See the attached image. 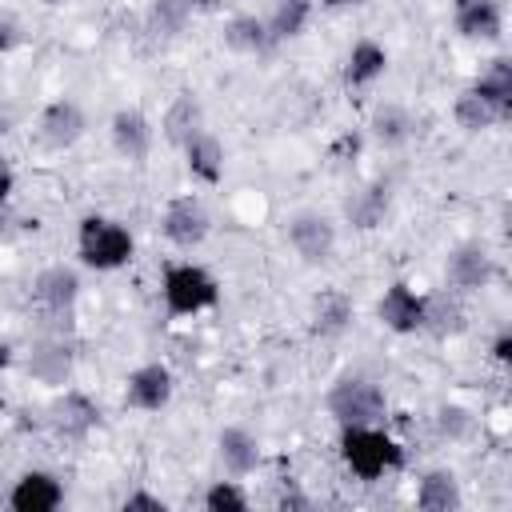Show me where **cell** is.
Wrapping results in <instances>:
<instances>
[{"label": "cell", "instance_id": "6da1fadb", "mask_svg": "<svg viewBox=\"0 0 512 512\" xmlns=\"http://www.w3.org/2000/svg\"><path fill=\"white\" fill-rule=\"evenodd\" d=\"M340 456L352 476L360 480H380L396 468H404V448L376 424H352L340 432Z\"/></svg>", "mask_w": 512, "mask_h": 512}, {"label": "cell", "instance_id": "7a4b0ae2", "mask_svg": "<svg viewBox=\"0 0 512 512\" xmlns=\"http://www.w3.org/2000/svg\"><path fill=\"white\" fill-rule=\"evenodd\" d=\"M80 300V276L68 264H48L36 272L32 280V304H36V320L44 332L52 336H68L72 332V312Z\"/></svg>", "mask_w": 512, "mask_h": 512}, {"label": "cell", "instance_id": "3957f363", "mask_svg": "<svg viewBox=\"0 0 512 512\" xmlns=\"http://www.w3.org/2000/svg\"><path fill=\"white\" fill-rule=\"evenodd\" d=\"M132 232L108 216H84L76 228V256L92 272H116L132 260Z\"/></svg>", "mask_w": 512, "mask_h": 512}, {"label": "cell", "instance_id": "277c9868", "mask_svg": "<svg viewBox=\"0 0 512 512\" xmlns=\"http://www.w3.org/2000/svg\"><path fill=\"white\" fill-rule=\"evenodd\" d=\"M220 300V284L200 264H168L164 272V308L168 316H196Z\"/></svg>", "mask_w": 512, "mask_h": 512}, {"label": "cell", "instance_id": "5b68a950", "mask_svg": "<svg viewBox=\"0 0 512 512\" xmlns=\"http://www.w3.org/2000/svg\"><path fill=\"white\" fill-rule=\"evenodd\" d=\"M324 404H328V416H332L340 428H352V424H380L384 412H388L384 392H380L372 380H364V376H344V380H336V384L328 388Z\"/></svg>", "mask_w": 512, "mask_h": 512}, {"label": "cell", "instance_id": "8992f818", "mask_svg": "<svg viewBox=\"0 0 512 512\" xmlns=\"http://www.w3.org/2000/svg\"><path fill=\"white\" fill-rule=\"evenodd\" d=\"M160 232H164V240H168L172 248H180V252L200 248V244L208 240V232H212L208 204H204L200 196H192V192L168 200V208H164V216H160Z\"/></svg>", "mask_w": 512, "mask_h": 512}, {"label": "cell", "instance_id": "52a82bcc", "mask_svg": "<svg viewBox=\"0 0 512 512\" xmlns=\"http://www.w3.org/2000/svg\"><path fill=\"white\" fill-rule=\"evenodd\" d=\"M292 252L304 260V264H328L332 252H336V224L324 216V212H296L284 228Z\"/></svg>", "mask_w": 512, "mask_h": 512}, {"label": "cell", "instance_id": "ba28073f", "mask_svg": "<svg viewBox=\"0 0 512 512\" xmlns=\"http://www.w3.org/2000/svg\"><path fill=\"white\" fill-rule=\"evenodd\" d=\"M176 392V380H172V368L160 364V360H148L140 368L128 372L124 380V408H136V412H160Z\"/></svg>", "mask_w": 512, "mask_h": 512}, {"label": "cell", "instance_id": "9c48e42d", "mask_svg": "<svg viewBox=\"0 0 512 512\" xmlns=\"http://www.w3.org/2000/svg\"><path fill=\"white\" fill-rule=\"evenodd\" d=\"M48 424H52V432H56L60 440L80 444V440H88V432L100 424V408H96V400H92L88 392L68 388V392H60V396L52 400Z\"/></svg>", "mask_w": 512, "mask_h": 512}, {"label": "cell", "instance_id": "30bf717a", "mask_svg": "<svg viewBox=\"0 0 512 512\" xmlns=\"http://www.w3.org/2000/svg\"><path fill=\"white\" fill-rule=\"evenodd\" d=\"M28 376L36 384H48V388H64L68 376H72V344L68 336H52V332H40L28 348Z\"/></svg>", "mask_w": 512, "mask_h": 512}, {"label": "cell", "instance_id": "8fae6325", "mask_svg": "<svg viewBox=\"0 0 512 512\" xmlns=\"http://www.w3.org/2000/svg\"><path fill=\"white\" fill-rule=\"evenodd\" d=\"M84 128H88V116H84V108H80L76 100H68V96L44 104V112H40V120H36V132H40L44 148H52V152L72 148V144L84 136Z\"/></svg>", "mask_w": 512, "mask_h": 512}, {"label": "cell", "instance_id": "7c38bea8", "mask_svg": "<svg viewBox=\"0 0 512 512\" xmlns=\"http://www.w3.org/2000/svg\"><path fill=\"white\" fill-rule=\"evenodd\" d=\"M444 276H448V284H452L456 292H480V288L492 284L496 260H492V252H488L484 244H460V248L448 252Z\"/></svg>", "mask_w": 512, "mask_h": 512}, {"label": "cell", "instance_id": "4fadbf2b", "mask_svg": "<svg viewBox=\"0 0 512 512\" xmlns=\"http://www.w3.org/2000/svg\"><path fill=\"white\" fill-rule=\"evenodd\" d=\"M452 28L464 40H500L504 36V8L500 0H456L452 4Z\"/></svg>", "mask_w": 512, "mask_h": 512}, {"label": "cell", "instance_id": "5bb4252c", "mask_svg": "<svg viewBox=\"0 0 512 512\" xmlns=\"http://www.w3.org/2000/svg\"><path fill=\"white\" fill-rule=\"evenodd\" d=\"M376 316H380V324H384L388 332L412 336V332H420V320H424V296H420V292H412V284L396 280V284L380 296Z\"/></svg>", "mask_w": 512, "mask_h": 512}, {"label": "cell", "instance_id": "9a60e30c", "mask_svg": "<svg viewBox=\"0 0 512 512\" xmlns=\"http://www.w3.org/2000/svg\"><path fill=\"white\" fill-rule=\"evenodd\" d=\"M108 136H112V148L132 164L148 160V152H152V124L140 108H120L108 124Z\"/></svg>", "mask_w": 512, "mask_h": 512}, {"label": "cell", "instance_id": "2e32d148", "mask_svg": "<svg viewBox=\"0 0 512 512\" xmlns=\"http://www.w3.org/2000/svg\"><path fill=\"white\" fill-rule=\"evenodd\" d=\"M216 456H220L224 472L240 480V476L256 472V464H260V440H256L248 428L228 424V428H220V436H216Z\"/></svg>", "mask_w": 512, "mask_h": 512}, {"label": "cell", "instance_id": "e0dca14e", "mask_svg": "<svg viewBox=\"0 0 512 512\" xmlns=\"http://www.w3.org/2000/svg\"><path fill=\"white\" fill-rule=\"evenodd\" d=\"M60 500H64V488L52 472H24L8 492V504L16 512H52L60 508Z\"/></svg>", "mask_w": 512, "mask_h": 512}, {"label": "cell", "instance_id": "ac0fdd59", "mask_svg": "<svg viewBox=\"0 0 512 512\" xmlns=\"http://www.w3.org/2000/svg\"><path fill=\"white\" fill-rule=\"evenodd\" d=\"M180 152H184V168H188L192 180H200V184H220V176H224V144H220L208 128H200Z\"/></svg>", "mask_w": 512, "mask_h": 512}, {"label": "cell", "instance_id": "d6986e66", "mask_svg": "<svg viewBox=\"0 0 512 512\" xmlns=\"http://www.w3.org/2000/svg\"><path fill=\"white\" fill-rule=\"evenodd\" d=\"M388 204H392V192L384 180H368L364 188H356L348 200H344V220L360 232L376 228L384 216H388Z\"/></svg>", "mask_w": 512, "mask_h": 512}, {"label": "cell", "instance_id": "ffe728a7", "mask_svg": "<svg viewBox=\"0 0 512 512\" xmlns=\"http://www.w3.org/2000/svg\"><path fill=\"white\" fill-rule=\"evenodd\" d=\"M160 128H164V140H168L172 148H184V144L204 128V104L196 100V92H180V96L168 104Z\"/></svg>", "mask_w": 512, "mask_h": 512}, {"label": "cell", "instance_id": "44dd1931", "mask_svg": "<svg viewBox=\"0 0 512 512\" xmlns=\"http://www.w3.org/2000/svg\"><path fill=\"white\" fill-rule=\"evenodd\" d=\"M464 328H468V312H464V304H460L452 292L424 296L420 332H428V336H436V340H448V336H460Z\"/></svg>", "mask_w": 512, "mask_h": 512}, {"label": "cell", "instance_id": "7402d4cb", "mask_svg": "<svg viewBox=\"0 0 512 512\" xmlns=\"http://www.w3.org/2000/svg\"><path fill=\"white\" fill-rule=\"evenodd\" d=\"M368 132H372V140L380 148H404L412 140V132H416V120L400 104H376L372 116H368Z\"/></svg>", "mask_w": 512, "mask_h": 512}, {"label": "cell", "instance_id": "603a6c76", "mask_svg": "<svg viewBox=\"0 0 512 512\" xmlns=\"http://www.w3.org/2000/svg\"><path fill=\"white\" fill-rule=\"evenodd\" d=\"M348 328H352V300H348L340 288L320 292L316 304H312V332H316L320 340H336V336H344Z\"/></svg>", "mask_w": 512, "mask_h": 512}, {"label": "cell", "instance_id": "cb8c5ba5", "mask_svg": "<svg viewBox=\"0 0 512 512\" xmlns=\"http://www.w3.org/2000/svg\"><path fill=\"white\" fill-rule=\"evenodd\" d=\"M220 40H224V48H232V52H240V56H260V52L272 48V36H268V28H264V16H252V12H236V16L224 24Z\"/></svg>", "mask_w": 512, "mask_h": 512}, {"label": "cell", "instance_id": "d4e9b609", "mask_svg": "<svg viewBox=\"0 0 512 512\" xmlns=\"http://www.w3.org/2000/svg\"><path fill=\"white\" fill-rule=\"evenodd\" d=\"M384 68H388V52L376 40H356L344 60V88H368L384 76Z\"/></svg>", "mask_w": 512, "mask_h": 512}, {"label": "cell", "instance_id": "484cf974", "mask_svg": "<svg viewBox=\"0 0 512 512\" xmlns=\"http://www.w3.org/2000/svg\"><path fill=\"white\" fill-rule=\"evenodd\" d=\"M492 108H496V116H500V124L504 120H512V60L508 56H496V60H488V68L476 76V84H472Z\"/></svg>", "mask_w": 512, "mask_h": 512}, {"label": "cell", "instance_id": "4316f807", "mask_svg": "<svg viewBox=\"0 0 512 512\" xmlns=\"http://www.w3.org/2000/svg\"><path fill=\"white\" fill-rule=\"evenodd\" d=\"M188 20H192V4H188V0H152L148 12H144L148 36L160 40V44L176 40V36L188 28Z\"/></svg>", "mask_w": 512, "mask_h": 512}, {"label": "cell", "instance_id": "83f0119b", "mask_svg": "<svg viewBox=\"0 0 512 512\" xmlns=\"http://www.w3.org/2000/svg\"><path fill=\"white\" fill-rule=\"evenodd\" d=\"M416 504H420L424 512H452V508H460L464 496H460V480H456V472H448V468H432V472L420 480Z\"/></svg>", "mask_w": 512, "mask_h": 512}, {"label": "cell", "instance_id": "f1b7e54d", "mask_svg": "<svg viewBox=\"0 0 512 512\" xmlns=\"http://www.w3.org/2000/svg\"><path fill=\"white\" fill-rule=\"evenodd\" d=\"M308 16H312V4L308 0H276V8L264 16V28H268L272 44H280V40L300 36L304 24H308Z\"/></svg>", "mask_w": 512, "mask_h": 512}, {"label": "cell", "instance_id": "f546056e", "mask_svg": "<svg viewBox=\"0 0 512 512\" xmlns=\"http://www.w3.org/2000/svg\"><path fill=\"white\" fill-rule=\"evenodd\" d=\"M452 116H456V124H460L464 132H488V128H496V124H500L496 108H492L476 88H464V92L456 96Z\"/></svg>", "mask_w": 512, "mask_h": 512}, {"label": "cell", "instance_id": "4dcf8cb0", "mask_svg": "<svg viewBox=\"0 0 512 512\" xmlns=\"http://www.w3.org/2000/svg\"><path fill=\"white\" fill-rule=\"evenodd\" d=\"M436 428H440V436H448V440H464V436H472L476 416H472L464 404H440V408H436Z\"/></svg>", "mask_w": 512, "mask_h": 512}, {"label": "cell", "instance_id": "1f68e13d", "mask_svg": "<svg viewBox=\"0 0 512 512\" xmlns=\"http://www.w3.org/2000/svg\"><path fill=\"white\" fill-rule=\"evenodd\" d=\"M204 508L208 512H244L248 508V496L236 480H216L208 492H204Z\"/></svg>", "mask_w": 512, "mask_h": 512}, {"label": "cell", "instance_id": "d6a6232c", "mask_svg": "<svg viewBox=\"0 0 512 512\" xmlns=\"http://www.w3.org/2000/svg\"><path fill=\"white\" fill-rule=\"evenodd\" d=\"M20 36H24L20 20H16L12 12H0V56H4V52H12V48L20 44Z\"/></svg>", "mask_w": 512, "mask_h": 512}, {"label": "cell", "instance_id": "836d02e7", "mask_svg": "<svg viewBox=\"0 0 512 512\" xmlns=\"http://www.w3.org/2000/svg\"><path fill=\"white\" fill-rule=\"evenodd\" d=\"M360 156V136L356 132H344L336 144H332V160L336 164H348V160H356Z\"/></svg>", "mask_w": 512, "mask_h": 512}, {"label": "cell", "instance_id": "e575fe53", "mask_svg": "<svg viewBox=\"0 0 512 512\" xmlns=\"http://www.w3.org/2000/svg\"><path fill=\"white\" fill-rule=\"evenodd\" d=\"M136 508L164 512V500H160V496H152V492H132V496H124V512H136Z\"/></svg>", "mask_w": 512, "mask_h": 512}, {"label": "cell", "instance_id": "d590c367", "mask_svg": "<svg viewBox=\"0 0 512 512\" xmlns=\"http://www.w3.org/2000/svg\"><path fill=\"white\" fill-rule=\"evenodd\" d=\"M492 360H496V364H508V360H512V332H508V328L496 332V340H492Z\"/></svg>", "mask_w": 512, "mask_h": 512}, {"label": "cell", "instance_id": "8d00e7d4", "mask_svg": "<svg viewBox=\"0 0 512 512\" xmlns=\"http://www.w3.org/2000/svg\"><path fill=\"white\" fill-rule=\"evenodd\" d=\"M12 188H16V172H12V164H8V156L0 152V204H8V196H12Z\"/></svg>", "mask_w": 512, "mask_h": 512}, {"label": "cell", "instance_id": "74e56055", "mask_svg": "<svg viewBox=\"0 0 512 512\" xmlns=\"http://www.w3.org/2000/svg\"><path fill=\"white\" fill-rule=\"evenodd\" d=\"M12 128H16V108H12V100L0 96V136H8Z\"/></svg>", "mask_w": 512, "mask_h": 512}, {"label": "cell", "instance_id": "f35d334b", "mask_svg": "<svg viewBox=\"0 0 512 512\" xmlns=\"http://www.w3.org/2000/svg\"><path fill=\"white\" fill-rule=\"evenodd\" d=\"M280 508H312V500L304 492H284L280 496Z\"/></svg>", "mask_w": 512, "mask_h": 512}, {"label": "cell", "instance_id": "ab89813d", "mask_svg": "<svg viewBox=\"0 0 512 512\" xmlns=\"http://www.w3.org/2000/svg\"><path fill=\"white\" fill-rule=\"evenodd\" d=\"M12 232V208L8 204H0V240Z\"/></svg>", "mask_w": 512, "mask_h": 512}, {"label": "cell", "instance_id": "60d3db41", "mask_svg": "<svg viewBox=\"0 0 512 512\" xmlns=\"http://www.w3.org/2000/svg\"><path fill=\"white\" fill-rule=\"evenodd\" d=\"M192 4V12H216L220 8V0H188Z\"/></svg>", "mask_w": 512, "mask_h": 512}, {"label": "cell", "instance_id": "b9f144b4", "mask_svg": "<svg viewBox=\"0 0 512 512\" xmlns=\"http://www.w3.org/2000/svg\"><path fill=\"white\" fill-rule=\"evenodd\" d=\"M8 360H12V352H8V344H4V340H0V372H4V368H8Z\"/></svg>", "mask_w": 512, "mask_h": 512}, {"label": "cell", "instance_id": "7bdbcfd3", "mask_svg": "<svg viewBox=\"0 0 512 512\" xmlns=\"http://www.w3.org/2000/svg\"><path fill=\"white\" fill-rule=\"evenodd\" d=\"M328 8H348V4H364V0H324Z\"/></svg>", "mask_w": 512, "mask_h": 512}, {"label": "cell", "instance_id": "ee69618b", "mask_svg": "<svg viewBox=\"0 0 512 512\" xmlns=\"http://www.w3.org/2000/svg\"><path fill=\"white\" fill-rule=\"evenodd\" d=\"M44 4H48V8H60V4H68V0H44Z\"/></svg>", "mask_w": 512, "mask_h": 512}]
</instances>
